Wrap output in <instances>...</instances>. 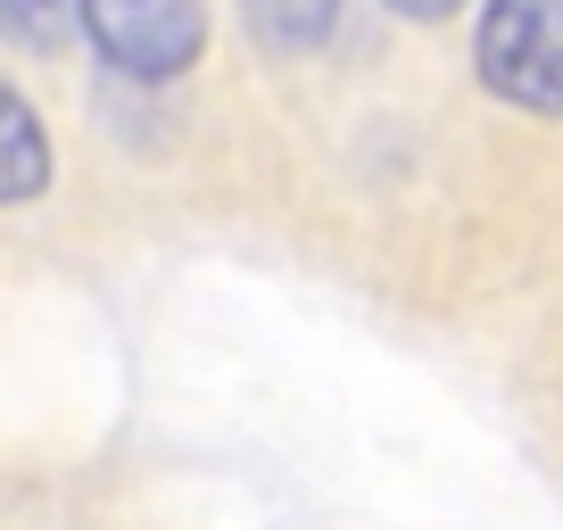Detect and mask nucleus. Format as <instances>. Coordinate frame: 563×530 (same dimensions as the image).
Wrapping results in <instances>:
<instances>
[{
  "label": "nucleus",
  "mask_w": 563,
  "mask_h": 530,
  "mask_svg": "<svg viewBox=\"0 0 563 530\" xmlns=\"http://www.w3.org/2000/svg\"><path fill=\"white\" fill-rule=\"evenodd\" d=\"M42 191H51V133H42L34 100L0 75V208H25Z\"/></svg>",
  "instance_id": "nucleus-3"
},
{
  "label": "nucleus",
  "mask_w": 563,
  "mask_h": 530,
  "mask_svg": "<svg viewBox=\"0 0 563 530\" xmlns=\"http://www.w3.org/2000/svg\"><path fill=\"white\" fill-rule=\"evenodd\" d=\"M241 18L274 58H299V51H316V42L332 34L340 0H241Z\"/></svg>",
  "instance_id": "nucleus-4"
},
{
  "label": "nucleus",
  "mask_w": 563,
  "mask_h": 530,
  "mask_svg": "<svg viewBox=\"0 0 563 530\" xmlns=\"http://www.w3.org/2000/svg\"><path fill=\"white\" fill-rule=\"evenodd\" d=\"M67 25H75V0H0V34H18L25 51L67 42Z\"/></svg>",
  "instance_id": "nucleus-5"
},
{
  "label": "nucleus",
  "mask_w": 563,
  "mask_h": 530,
  "mask_svg": "<svg viewBox=\"0 0 563 530\" xmlns=\"http://www.w3.org/2000/svg\"><path fill=\"white\" fill-rule=\"evenodd\" d=\"M389 9H398V18H415V25H440V18H456L464 0H389Z\"/></svg>",
  "instance_id": "nucleus-6"
},
{
  "label": "nucleus",
  "mask_w": 563,
  "mask_h": 530,
  "mask_svg": "<svg viewBox=\"0 0 563 530\" xmlns=\"http://www.w3.org/2000/svg\"><path fill=\"white\" fill-rule=\"evenodd\" d=\"M84 42L133 84H175L183 67H199L208 42V0H75Z\"/></svg>",
  "instance_id": "nucleus-2"
},
{
  "label": "nucleus",
  "mask_w": 563,
  "mask_h": 530,
  "mask_svg": "<svg viewBox=\"0 0 563 530\" xmlns=\"http://www.w3.org/2000/svg\"><path fill=\"white\" fill-rule=\"evenodd\" d=\"M473 67L497 100L563 117V0H481Z\"/></svg>",
  "instance_id": "nucleus-1"
}]
</instances>
